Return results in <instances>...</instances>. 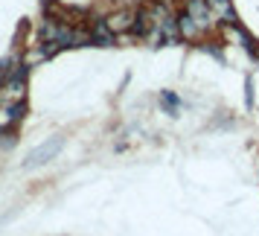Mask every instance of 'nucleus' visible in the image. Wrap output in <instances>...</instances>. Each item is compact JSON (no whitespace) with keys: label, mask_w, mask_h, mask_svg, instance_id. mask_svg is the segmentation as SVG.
Returning a JSON list of instances; mask_svg holds the SVG:
<instances>
[{"label":"nucleus","mask_w":259,"mask_h":236,"mask_svg":"<svg viewBox=\"0 0 259 236\" xmlns=\"http://www.w3.org/2000/svg\"><path fill=\"white\" fill-rule=\"evenodd\" d=\"M41 35L47 38V44H53L56 50H64V47H84L91 44V29H76V26H67V24H56V21H47L41 26Z\"/></svg>","instance_id":"nucleus-1"},{"label":"nucleus","mask_w":259,"mask_h":236,"mask_svg":"<svg viewBox=\"0 0 259 236\" xmlns=\"http://www.w3.org/2000/svg\"><path fill=\"white\" fill-rule=\"evenodd\" d=\"M61 152V137H50L47 143H41V146H35L32 152L26 154V161H24V169H38V166H44L50 164L56 154Z\"/></svg>","instance_id":"nucleus-2"},{"label":"nucleus","mask_w":259,"mask_h":236,"mask_svg":"<svg viewBox=\"0 0 259 236\" xmlns=\"http://www.w3.org/2000/svg\"><path fill=\"white\" fill-rule=\"evenodd\" d=\"M187 15L201 26V29H207V26H210L212 21H215V18H212V9H210V3H207V0H189V3H187Z\"/></svg>","instance_id":"nucleus-3"},{"label":"nucleus","mask_w":259,"mask_h":236,"mask_svg":"<svg viewBox=\"0 0 259 236\" xmlns=\"http://www.w3.org/2000/svg\"><path fill=\"white\" fill-rule=\"evenodd\" d=\"M137 12H131V9H122V12L117 15H111L108 18V26L114 29V32H125V29H131V26H137Z\"/></svg>","instance_id":"nucleus-4"},{"label":"nucleus","mask_w":259,"mask_h":236,"mask_svg":"<svg viewBox=\"0 0 259 236\" xmlns=\"http://www.w3.org/2000/svg\"><path fill=\"white\" fill-rule=\"evenodd\" d=\"M21 117H24V105H6V102H0V131L12 129Z\"/></svg>","instance_id":"nucleus-5"},{"label":"nucleus","mask_w":259,"mask_h":236,"mask_svg":"<svg viewBox=\"0 0 259 236\" xmlns=\"http://www.w3.org/2000/svg\"><path fill=\"white\" fill-rule=\"evenodd\" d=\"M114 29L108 26V21H99V24L91 29V44H99V47H111L114 44Z\"/></svg>","instance_id":"nucleus-6"},{"label":"nucleus","mask_w":259,"mask_h":236,"mask_svg":"<svg viewBox=\"0 0 259 236\" xmlns=\"http://www.w3.org/2000/svg\"><path fill=\"white\" fill-rule=\"evenodd\" d=\"M212 9V18L215 21H224V24H233V6L230 0H207Z\"/></svg>","instance_id":"nucleus-7"},{"label":"nucleus","mask_w":259,"mask_h":236,"mask_svg":"<svg viewBox=\"0 0 259 236\" xmlns=\"http://www.w3.org/2000/svg\"><path fill=\"white\" fill-rule=\"evenodd\" d=\"M178 29H181V35H184V38H198L201 32H204V29H201V26L195 24V21H192L187 12L178 18Z\"/></svg>","instance_id":"nucleus-8"},{"label":"nucleus","mask_w":259,"mask_h":236,"mask_svg":"<svg viewBox=\"0 0 259 236\" xmlns=\"http://www.w3.org/2000/svg\"><path fill=\"white\" fill-rule=\"evenodd\" d=\"M9 64H12L9 59L0 61V88H3V82H6V79H9V73H12V67H9Z\"/></svg>","instance_id":"nucleus-9"},{"label":"nucleus","mask_w":259,"mask_h":236,"mask_svg":"<svg viewBox=\"0 0 259 236\" xmlns=\"http://www.w3.org/2000/svg\"><path fill=\"white\" fill-rule=\"evenodd\" d=\"M160 99H163V105H166V108H175V105H178V96H175V94H163Z\"/></svg>","instance_id":"nucleus-10"}]
</instances>
